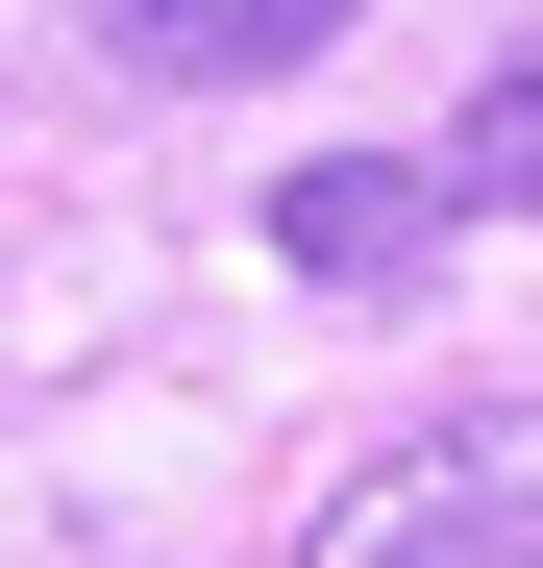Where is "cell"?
<instances>
[{"label":"cell","mask_w":543,"mask_h":568,"mask_svg":"<svg viewBox=\"0 0 543 568\" xmlns=\"http://www.w3.org/2000/svg\"><path fill=\"white\" fill-rule=\"evenodd\" d=\"M321 26H371V0H100V50L173 74V100H223V74H297Z\"/></svg>","instance_id":"3"},{"label":"cell","mask_w":543,"mask_h":568,"mask_svg":"<svg viewBox=\"0 0 543 568\" xmlns=\"http://www.w3.org/2000/svg\"><path fill=\"white\" fill-rule=\"evenodd\" d=\"M297 568H543V420H420V445H371Z\"/></svg>","instance_id":"1"},{"label":"cell","mask_w":543,"mask_h":568,"mask_svg":"<svg viewBox=\"0 0 543 568\" xmlns=\"http://www.w3.org/2000/svg\"><path fill=\"white\" fill-rule=\"evenodd\" d=\"M272 247H297L321 297H420V272H444V173H396V149H321V173H272Z\"/></svg>","instance_id":"2"},{"label":"cell","mask_w":543,"mask_h":568,"mask_svg":"<svg viewBox=\"0 0 543 568\" xmlns=\"http://www.w3.org/2000/svg\"><path fill=\"white\" fill-rule=\"evenodd\" d=\"M444 199H519V223H543V74H494V100H470V149H444Z\"/></svg>","instance_id":"4"}]
</instances>
